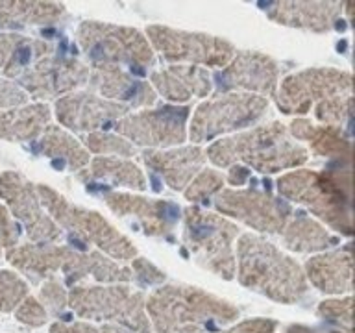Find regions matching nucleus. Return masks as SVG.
Segmentation results:
<instances>
[{"label":"nucleus","instance_id":"1","mask_svg":"<svg viewBox=\"0 0 355 333\" xmlns=\"http://www.w3.org/2000/svg\"><path fill=\"white\" fill-rule=\"evenodd\" d=\"M205 157L220 169L243 165L272 174L304 165L309 160V152L291 137L285 124L270 122L218 139L207 146Z\"/></svg>","mask_w":355,"mask_h":333},{"label":"nucleus","instance_id":"3","mask_svg":"<svg viewBox=\"0 0 355 333\" xmlns=\"http://www.w3.org/2000/svg\"><path fill=\"white\" fill-rule=\"evenodd\" d=\"M235 265V274L244 287L274 302L296 304L307 293L302 266L259 235L244 233L239 237Z\"/></svg>","mask_w":355,"mask_h":333},{"label":"nucleus","instance_id":"33","mask_svg":"<svg viewBox=\"0 0 355 333\" xmlns=\"http://www.w3.org/2000/svg\"><path fill=\"white\" fill-rule=\"evenodd\" d=\"M26 294V285L17 276L0 272V309H11Z\"/></svg>","mask_w":355,"mask_h":333},{"label":"nucleus","instance_id":"24","mask_svg":"<svg viewBox=\"0 0 355 333\" xmlns=\"http://www.w3.org/2000/svg\"><path fill=\"white\" fill-rule=\"evenodd\" d=\"M282 241L285 248L298 254H313L322 252L338 244V237L331 235L320 222L313 221L305 211H296L283 228Z\"/></svg>","mask_w":355,"mask_h":333},{"label":"nucleus","instance_id":"7","mask_svg":"<svg viewBox=\"0 0 355 333\" xmlns=\"http://www.w3.org/2000/svg\"><path fill=\"white\" fill-rule=\"evenodd\" d=\"M237 237V224L222 215L196 205L183 210V243L200 266L224 280L235 278L233 243Z\"/></svg>","mask_w":355,"mask_h":333},{"label":"nucleus","instance_id":"13","mask_svg":"<svg viewBox=\"0 0 355 333\" xmlns=\"http://www.w3.org/2000/svg\"><path fill=\"white\" fill-rule=\"evenodd\" d=\"M191 115L189 105H157L154 110L128 113L113 124L116 135L130 143L165 150L178 146L187 139V121Z\"/></svg>","mask_w":355,"mask_h":333},{"label":"nucleus","instance_id":"19","mask_svg":"<svg viewBox=\"0 0 355 333\" xmlns=\"http://www.w3.org/2000/svg\"><path fill=\"white\" fill-rule=\"evenodd\" d=\"M89 87L102 99L133 108L155 104L157 94L148 82L139 80L122 67H93L89 72Z\"/></svg>","mask_w":355,"mask_h":333},{"label":"nucleus","instance_id":"11","mask_svg":"<svg viewBox=\"0 0 355 333\" xmlns=\"http://www.w3.org/2000/svg\"><path fill=\"white\" fill-rule=\"evenodd\" d=\"M146 39L161 58L178 65L226 67L235 56V46L216 35L176 30L171 26L152 24L146 28Z\"/></svg>","mask_w":355,"mask_h":333},{"label":"nucleus","instance_id":"15","mask_svg":"<svg viewBox=\"0 0 355 333\" xmlns=\"http://www.w3.org/2000/svg\"><path fill=\"white\" fill-rule=\"evenodd\" d=\"M216 94L227 91H246L259 96H276L279 65L270 56L255 50L235 52L233 60L215 74Z\"/></svg>","mask_w":355,"mask_h":333},{"label":"nucleus","instance_id":"12","mask_svg":"<svg viewBox=\"0 0 355 333\" xmlns=\"http://www.w3.org/2000/svg\"><path fill=\"white\" fill-rule=\"evenodd\" d=\"M343 94H354V76L348 71L315 67L287 76L276 93L277 108L287 115H305L311 105Z\"/></svg>","mask_w":355,"mask_h":333},{"label":"nucleus","instance_id":"38","mask_svg":"<svg viewBox=\"0 0 355 333\" xmlns=\"http://www.w3.org/2000/svg\"><path fill=\"white\" fill-rule=\"evenodd\" d=\"M19 318L28 322V324H32V326H41V324H44V321H46V311H44L35 300L30 298L26 300L24 307L19 311Z\"/></svg>","mask_w":355,"mask_h":333},{"label":"nucleus","instance_id":"31","mask_svg":"<svg viewBox=\"0 0 355 333\" xmlns=\"http://www.w3.org/2000/svg\"><path fill=\"white\" fill-rule=\"evenodd\" d=\"M224 189V176L218 171L213 169H202V171L193 178V182L189 183L183 194L189 202L193 204H204L209 198H215Z\"/></svg>","mask_w":355,"mask_h":333},{"label":"nucleus","instance_id":"14","mask_svg":"<svg viewBox=\"0 0 355 333\" xmlns=\"http://www.w3.org/2000/svg\"><path fill=\"white\" fill-rule=\"evenodd\" d=\"M213 204L222 215H230L261 233H282L293 207L282 196L257 189H222Z\"/></svg>","mask_w":355,"mask_h":333},{"label":"nucleus","instance_id":"25","mask_svg":"<svg viewBox=\"0 0 355 333\" xmlns=\"http://www.w3.org/2000/svg\"><path fill=\"white\" fill-rule=\"evenodd\" d=\"M35 152H41L50 157L52 165L58 171H80L89 165V150L74 135L65 132L61 126H50L35 144Z\"/></svg>","mask_w":355,"mask_h":333},{"label":"nucleus","instance_id":"20","mask_svg":"<svg viewBox=\"0 0 355 333\" xmlns=\"http://www.w3.org/2000/svg\"><path fill=\"white\" fill-rule=\"evenodd\" d=\"M266 17L277 24L324 33L338 28L344 2H268Z\"/></svg>","mask_w":355,"mask_h":333},{"label":"nucleus","instance_id":"10","mask_svg":"<svg viewBox=\"0 0 355 333\" xmlns=\"http://www.w3.org/2000/svg\"><path fill=\"white\" fill-rule=\"evenodd\" d=\"M268 113V99L252 93L215 94L194 110L189 137L194 144L252 128Z\"/></svg>","mask_w":355,"mask_h":333},{"label":"nucleus","instance_id":"30","mask_svg":"<svg viewBox=\"0 0 355 333\" xmlns=\"http://www.w3.org/2000/svg\"><path fill=\"white\" fill-rule=\"evenodd\" d=\"M83 146L93 154L110 155V157H132L137 154L135 146L128 139L107 132L87 133L83 139Z\"/></svg>","mask_w":355,"mask_h":333},{"label":"nucleus","instance_id":"18","mask_svg":"<svg viewBox=\"0 0 355 333\" xmlns=\"http://www.w3.org/2000/svg\"><path fill=\"white\" fill-rule=\"evenodd\" d=\"M141 161L150 171L159 174L163 182L174 191H185L193 178L204 169L205 150L191 144L171 150L148 148L141 152Z\"/></svg>","mask_w":355,"mask_h":333},{"label":"nucleus","instance_id":"22","mask_svg":"<svg viewBox=\"0 0 355 333\" xmlns=\"http://www.w3.org/2000/svg\"><path fill=\"white\" fill-rule=\"evenodd\" d=\"M150 85L168 102L185 104L193 99L207 96L213 89L211 74L196 65H171L150 72Z\"/></svg>","mask_w":355,"mask_h":333},{"label":"nucleus","instance_id":"5","mask_svg":"<svg viewBox=\"0 0 355 333\" xmlns=\"http://www.w3.org/2000/svg\"><path fill=\"white\" fill-rule=\"evenodd\" d=\"M11 261L24 268L33 282L41 278H52L54 272L65 274L69 285H76L83 280L100 283H126L132 280V271L105 257L102 252L89 250L80 252L71 246H28L11 255Z\"/></svg>","mask_w":355,"mask_h":333},{"label":"nucleus","instance_id":"4","mask_svg":"<svg viewBox=\"0 0 355 333\" xmlns=\"http://www.w3.org/2000/svg\"><path fill=\"white\" fill-rule=\"evenodd\" d=\"M349 189V171L343 174L298 169L277 178V191L282 198L305 205L327 226L348 237L354 233Z\"/></svg>","mask_w":355,"mask_h":333},{"label":"nucleus","instance_id":"32","mask_svg":"<svg viewBox=\"0 0 355 333\" xmlns=\"http://www.w3.org/2000/svg\"><path fill=\"white\" fill-rule=\"evenodd\" d=\"M352 296L338 300H326L318 305V315L326 318L327 322H333L337 326L344 327L346 333H352Z\"/></svg>","mask_w":355,"mask_h":333},{"label":"nucleus","instance_id":"36","mask_svg":"<svg viewBox=\"0 0 355 333\" xmlns=\"http://www.w3.org/2000/svg\"><path fill=\"white\" fill-rule=\"evenodd\" d=\"M132 276L137 280L141 285H159L165 282V272H161L155 265H152L148 259L135 257L132 261Z\"/></svg>","mask_w":355,"mask_h":333},{"label":"nucleus","instance_id":"35","mask_svg":"<svg viewBox=\"0 0 355 333\" xmlns=\"http://www.w3.org/2000/svg\"><path fill=\"white\" fill-rule=\"evenodd\" d=\"M41 298H43L44 304L49 305L50 311H52L54 315H61L63 309H65V305L69 304V302H67V300H69V294H67L63 285H61L55 278H50L49 282L44 283L43 291H41Z\"/></svg>","mask_w":355,"mask_h":333},{"label":"nucleus","instance_id":"26","mask_svg":"<svg viewBox=\"0 0 355 333\" xmlns=\"http://www.w3.org/2000/svg\"><path fill=\"white\" fill-rule=\"evenodd\" d=\"M10 182L6 185H10L13 191H15L17 200L13 198V202H17V211L28 226V233L32 235L35 241L39 243H54L58 239H61V230L60 226L55 224L52 219L44 215V211L41 210V204H39L37 196L32 191V187L28 183H19L15 176L8 178Z\"/></svg>","mask_w":355,"mask_h":333},{"label":"nucleus","instance_id":"28","mask_svg":"<svg viewBox=\"0 0 355 333\" xmlns=\"http://www.w3.org/2000/svg\"><path fill=\"white\" fill-rule=\"evenodd\" d=\"M83 182L96 180L100 183H111L113 187H128L133 191H146V178L133 161L126 157L96 155L91 161V169L80 174Z\"/></svg>","mask_w":355,"mask_h":333},{"label":"nucleus","instance_id":"23","mask_svg":"<svg viewBox=\"0 0 355 333\" xmlns=\"http://www.w3.org/2000/svg\"><path fill=\"white\" fill-rule=\"evenodd\" d=\"M309 282L326 294L352 293L354 289V263L349 246L338 252H326L315 255L305 263Z\"/></svg>","mask_w":355,"mask_h":333},{"label":"nucleus","instance_id":"21","mask_svg":"<svg viewBox=\"0 0 355 333\" xmlns=\"http://www.w3.org/2000/svg\"><path fill=\"white\" fill-rule=\"evenodd\" d=\"M89 69L82 61L69 56H54L44 60L28 76V85L41 99H55L71 94L74 89L85 85L89 80Z\"/></svg>","mask_w":355,"mask_h":333},{"label":"nucleus","instance_id":"27","mask_svg":"<svg viewBox=\"0 0 355 333\" xmlns=\"http://www.w3.org/2000/svg\"><path fill=\"white\" fill-rule=\"evenodd\" d=\"M287 130L293 139L307 141L315 154L324 157H346L349 161L352 143L337 128L316 126L307 119H294Z\"/></svg>","mask_w":355,"mask_h":333},{"label":"nucleus","instance_id":"8","mask_svg":"<svg viewBox=\"0 0 355 333\" xmlns=\"http://www.w3.org/2000/svg\"><path fill=\"white\" fill-rule=\"evenodd\" d=\"M39 194L43 198V204L60 222L61 228L71 232V237H76L82 246L85 243L94 244L102 250V254H107L116 263H128L137 257V248L126 235H122L113 224L105 221L104 215L98 211L85 210L80 205L72 204L63 196L55 193L54 189L46 185H39Z\"/></svg>","mask_w":355,"mask_h":333},{"label":"nucleus","instance_id":"2","mask_svg":"<svg viewBox=\"0 0 355 333\" xmlns=\"http://www.w3.org/2000/svg\"><path fill=\"white\" fill-rule=\"evenodd\" d=\"M146 311L157 333H216L239 318V309L227 300L191 285L155 289Z\"/></svg>","mask_w":355,"mask_h":333},{"label":"nucleus","instance_id":"16","mask_svg":"<svg viewBox=\"0 0 355 333\" xmlns=\"http://www.w3.org/2000/svg\"><path fill=\"white\" fill-rule=\"evenodd\" d=\"M104 202L116 216H132L143 232L152 237H171L182 219V207L171 200L144 198L139 194L113 191L104 194Z\"/></svg>","mask_w":355,"mask_h":333},{"label":"nucleus","instance_id":"39","mask_svg":"<svg viewBox=\"0 0 355 333\" xmlns=\"http://www.w3.org/2000/svg\"><path fill=\"white\" fill-rule=\"evenodd\" d=\"M250 178V169L243 165H233L230 166V174H227V182L239 187V185H243L244 182H248Z\"/></svg>","mask_w":355,"mask_h":333},{"label":"nucleus","instance_id":"6","mask_svg":"<svg viewBox=\"0 0 355 333\" xmlns=\"http://www.w3.org/2000/svg\"><path fill=\"white\" fill-rule=\"evenodd\" d=\"M76 43L93 67L128 65L144 72L155 65L154 49L137 28L85 21L78 26Z\"/></svg>","mask_w":355,"mask_h":333},{"label":"nucleus","instance_id":"9","mask_svg":"<svg viewBox=\"0 0 355 333\" xmlns=\"http://www.w3.org/2000/svg\"><path fill=\"white\" fill-rule=\"evenodd\" d=\"M69 305L80 318L116 322L133 333H150L146 298L128 285H74L69 293Z\"/></svg>","mask_w":355,"mask_h":333},{"label":"nucleus","instance_id":"34","mask_svg":"<svg viewBox=\"0 0 355 333\" xmlns=\"http://www.w3.org/2000/svg\"><path fill=\"white\" fill-rule=\"evenodd\" d=\"M50 333H133L119 324H104L93 326L87 322H55L50 327Z\"/></svg>","mask_w":355,"mask_h":333},{"label":"nucleus","instance_id":"17","mask_svg":"<svg viewBox=\"0 0 355 333\" xmlns=\"http://www.w3.org/2000/svg\"><path fill=\"white\" fill-rule=\"evenodd\" d=\"M132 111L93 93H71L55 102V117L60 124L72 132L94 133L102 128H113L119 119Z\"/></svg>","mask_w":355,"mask_h":333},{"label":"nucleus","instance_id":"37","mask_svg":"<svg viewBox=\"0 0 355 333\" xmlns=\"http://www.w3.org/2000/svg\"><path fill=\"white\" fill-rule=\"evenodd\" d=\"M277 330L276 321H268V318H254V321L241 322L237 326L230 327V330H220L216 333H274Z\"/></svg>","mask_w":355,"mask_h":333},{"label":"nucleus","instance_id":"29","mask_svg":"<svg viewBox=\"0 0 355 333\" xmlns=\"http://www.w3.org/2000/svg\"><path fill=\"white\" fill-rule=\"evenodd\" d=\"M352 115H354V94H343L335 99L322 100L315 105L316 121L324 126L346 130V135L352 133Z\"/></svg>","mask_w":355,"mask_h":333}]
</instances>
